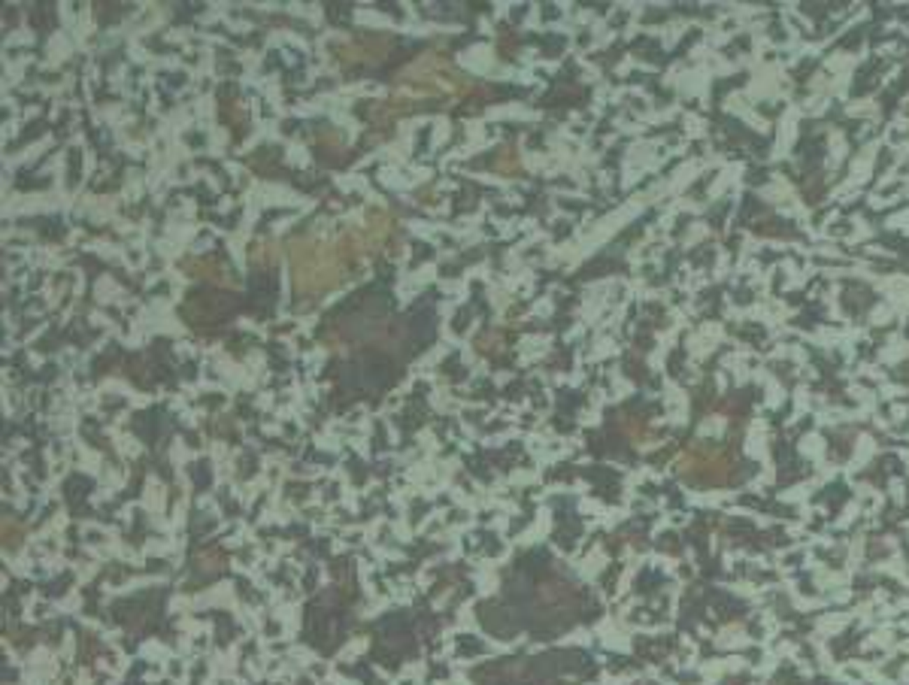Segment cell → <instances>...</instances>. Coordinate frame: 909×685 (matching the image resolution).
Segmentation results:
<instances>
[{
  "instance_id": "obj_1",
  "label": "cell",
  "mask_w": 909,
  "mask_h": 685,
  "mask_svg": "<svg viewBox=\"0 0 909 685\" xmlns=\"http://www.w3.org/2000/svg\"><path fill=\"white\" fill-rule=\"evenodd\" d=\"M348 270V264L343 261V255L337 252V246L318 243V240H295L291 243V273H295V291L303 297H318L327 295L330 288H337L343 282Z\"/></svg>"
},
{
  "instance_id": "obj_2",
  "label": "cell",
  "mask_w": 909,
  "mask_h": 685,
  "mask_svg": "<svg viewBox=\"0 0 909 685\" xmlns=\"http://www.w3.org/2000/svg\"><path fill=\"white\" fill-rule=\"evenodd\" d=\"M385 52H388V40H370V36L339 49L343 61H376V58H382Z\"/></svg>"
},
{
  "instance_id": "obj_3",
  "label": "cell",
  "mask_w": 909,
  "mask_h": 685,
  "mask_svg": "<svg viewBox=\"0 0 909 685\" xmlns=\"http://www.w3.org/2000/svg\"><path fill=\"white\" fill-rule=\"evenodd\" d=\"M185 270L191 273V276H206V279H218V282H225V270L218 267V264H213V261H204V258H191V261H185Z\"/></svg>"
},
{
  "instance_id": "obj_4",
  "label": "cell",
  "mask_w": 909,
  "mask_h": 685,
  "mask_svg": "<svg viewBox=\"0 0 909 685\" xmlns=\"http://www.w3.org/2000/svg\"><path fill=\"white\" fill-rule=\"evenodd\" d=\"M388 227H391L388 213H382V209H370V246H379L385 236H388Z\"/></svg>"
},
{
  "instance_id": "obj_5",
  "label": "cell",
  "mask_w": 909,
  "mask_h": 685,
  "mask_svg": "<svg viewBox=\"0 0 909 685\" xmlns=\"http://www.w3.org/2000/svg\"><path fill=\"white\" fill-rule=\"evenodd\" d=\"M276 258H279V246L276 243H255L252 252H249L252 264H276Z\"/></svg>"
},
{
  "instance_id": "obj_6",
  "label": "cell",
  "mask_w": 909,
  "mask_h": 685,
  "mask_svg": "<svg viewBox=\"0 0 909 685\" xmlns=\"http://www.w3.org/2000/svg\"><path fill=\"white\" fill-rule=\"evenodd\" d=\"M494 167H498L500 173H516V167H519V155H516V149H503Z\"/></svg>"
},
{
  "instance_id": "obj_7",
  "label": "cell",
  "mask_w": 909,
  "mask_h": 685,
  "mask_svg": "<svg viewBox=\"0 0 909 685\" xmlns=\"http://www.w3.org/2000/svg\"><path fill=\"white\" fill-rule=\"evenodd\" d=\"M476 346H479L482 352H491V349H498V346H500V334H494V337H482V340L476 343Z\"/></svg>"
}]
</instances>
